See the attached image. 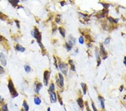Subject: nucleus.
Instances as JSON below:
<instances>
[{"label": "nucleus", "instance_id": "f257e3e1", "mask_svg": "<svg viewBox=\"0 0 126 111\" xmlns=\"http://www.w3.org/2000/svg\"><path fill=\"white\" fill-rule=\"evenodd\" d=\"M32 34L33 37L35 38V39L37 40V42L39 43L40 47L42 48H43V45L42 44L41 42V39H42V37H41V34H40V32L39 31L38 28H35L34 29V31L32 32Z\"/></svg>", "mask_w": 126, "mask_h": 111}, {"label": "nucleus", "instance_id": "f03ea898", "mask_svg": "<svg viewBox=\"0 0 126 111\" xmlns=\"http://www.w3.org/2000/svg\"><path fill=\"white\" fill-rule=\"evenodd\" d=\"M8 88H9L10 93L13 95V98H15L16 96H18L19 94L17 93V92L15 89V87H14V85L13 84V81L11 80H10L9 81V84H8Z\"/></svg>", "mask_w": 126, "mask_h": 111}, {"label": "nucleus", "instance_id": "7ed1b4c3", "mask_svg": "<svg viewBox=\"0 0 126 111\" xmlns=\"http://www.w3.org/2000/svg\"><path fill=\"white\" fill-rule=\"evenodd\" d=\"M59 68L62 73L64 75H66L68 70V66L66 63H60L58 65Z\"/></svg>", "mask_w": 126, "mask_h": 111}, {"label": "nucleus", "instance_id": "20e7f679", "mask_svg": "<svg viewBox=\"0 0 126 111\" xmlns=\"http://www.w3.org/2000/svg\"><path fill=\"white\" fill-rule=\"evenodd\" d=\"M50 78V72L46 70L44 72V83L46 86H48L49 84V79Z\"/></svg>", "mask_w": 126, "mask_h": 111}, {"label": "nucleus", "instance_id": "39448f33", "mask_svg": "<svg viewBox=\"0 0 126 111\" xmlns=\"http://www.w3.org/2000/svg\"><path fill=\"white\" fill-rule=\"evenodd\" d=\"M100 54L103 56V60H105L107 58V52L105 51V48L102 44L100 46Z\"/></svg>", "mask_w": 126, "mask_h": 111}, {"label": "nucleus", "instance_id": "423d86ee", "mask_svg": "<svg viewBox=\"0 0 126 111\" xmlns=\"http://www.w3.org/2000/svg\"><path fill=\"white\" fill-rule=\"evenodd\" d=\"M0 62H1V64L3 66H6L7 61L6 59L5 56L3 53H0Z\"/></svg>", "mask_w": 126, "mask_h": 111}, {"label": "nucleus", "instance_id": "0eeeda50", "mask_svg": "<svg viewBox=\"0 0 126 111\" xmlns=\"http://www.w3.org/2000/svg\"><path fill=\"white\" fill-rule=\"evenodd\" d=\"M50 94V99L52 103H56L57 101V95L55 92H49Z\"/></svg>", "mask_w": 126, "mask_h": 111}, {"label": "nucleus", "instance_id": "6e6552de", "mask_svg": "<svg viewBox=\"0 0 126 111\" xmlns=\"http://www.w3.org/2000/svg\"><path fill=\"white\" fill-rule=\"evenodd\" d=\"M77 103H78V106L79 107H80L81 109H84V106H85V104H84V102L82 98H79L76 100Z\"/></svg>", "mask_w": 126, "mask_h": 111}, {"label": "nucleus", "instance_id": "1a4fd4ad", "mask_svg": "<svg viewBox=\"0 0 126 111\" xmlns=\"http://www.w3.org/2000/svg\"><path fill=\"white\" fill-rule=\"evenodd\" d=\"M98 99L99 100V102H100V106H101V109H103V110H105V100H104V98L102 97L101 96L99 95V96H98Z\"/></svg>", "mask_w": 126, "mask_h": 111}, {"label": "nucleus", "instance_id": "9d476101", "mask_svg": "<svg viewBox=\"0 0 126 111\" xmlns=\"http://www.w3.org/2000/svg\"><path fill=\"white\" fill-rule=\"evenodd\" d=\"M59 76V81H60V87H63L64 86V78L63 75L61 73L58 74Z\"/></svg>", "mask_w": 126, "mask_h": 111}, {"label": "nucleus", "instance_id": "9b49d317", "mask_svg": "<svg viewBox=\"0 0 126 111\" xmlns=\"http://www.w3.org/2000/svg\"><path fill=\"white\" fill-rule=\"evenodd\" d=\"M76 38H74V37H72V36H70V37H68V43L69 44H70V45L72 46L73 45H75V43H76Z\"/></svg>", "mask_w": 126, "mask_h": 111}, {"label": "nucleus", "instance_id": "f8f14e48", "mask_svg": "<svg viewBox=\"0 0 126 111\" xmlns=\"http://www.w3.org/2000/svg\"><path fill=\"white\" fill-rule=\"evenodd\" d=\"M34 103H35V105H37V106H39L40 104H41L42 103V100L41 99H40L39 96H35V98H34Z\"/></svg>", "mask_w": 126, "mask_h": 111}, {"label": "nucleus", "instance_id": "ddd939ff", "mask_svg": "<svg viewBox=\"0 0 126 111\" xmlns=\"http://www.w3.org/2000/svg\"><path fill=\"white\" fill-rule=\"evenodd\" d=\"M16 49L17 50V51L21 52H24L25 50V48L23 47V46H21L20 44H17L16 46Z\"/></svg>", "mask_w": 126, "mask_h": 111}, {"label": "nucleus", "instance_id": "4468645a", "mask_svg": "<svg viewBox=\"0 0 126 111\" xmlns=\"http://www.w3.org/2000/svg\"><path fill=\"white\" fill-rule=\"evenodd\" d=\"M42 84L41 82H38L36 84V88H35V92L36 93H38L40 92V89H41L42 88Z\"/></svg>", "mask_w": 126, "mask_h": 111}, {"label": "nucleus", "instance_id": "2eb2a0df", "mask_svg": "<svg viewBox=\"0 0 126 111\" xmlns=\"http://www.w3.org/2000/svg\"><path fill=\"white\" fill-rule=\"evenodd\" d=\"M23 107L25 111H29V106L28 104V103L26 100H24L23 103Z\"/></svg>", "mask_w": 126, "mask_h": 111}, {"label": "nucleus", "instance_id": "dca6fc26", "mask_svg": "<svg viewBox=\"0 0 126 111\" xmlns=\"http://www.w3.org/2000/svg\"><path fill=\"white\" fill-rule=\"evenodd\" d=\"M81 88H82V91H83V93H84V95H86V92H87L86 84L85 83H84V82H81Z\"/></svg>", "mask_w": 126, "mask_h": 111}, {"label": "nucleus", "instance_id": "f3484780", "mask_svg": "<svg viewBox=\"0 0 126 111\" xmlns=\"http://www.w3.org/2000/svg\"><path fill=\"white\" fill-rule=\"evenodd\" d=\"M55 90V85L53 83H51L49 85V92H54Z\"/></svg>", "mask_w": 126, "mask_h": 111}, {"label": "nucleus", "instance_id": "a211bd4d", "mask_svg": "<svg viewBox=\"0 0 126 111\" xmlns=\"http://www.w3.org/2000/svg\"><path fill=\"white\" fill-rule=\"evenodd\" d=\"M58 31L60 32V34H61V35L62 36V37L64 38L65 36H66V35H65V31H64V30L63 29V28H62V27H60L58 28Z\"/></svg>", "mask_w": 126, "mask_h": 111}, {"label": "nucleus", "instance_id": "6ab92c4d", "mask_svg": "<svg viewBox=\"0 0 126 111\" xmlns=\"http://www.w3.org/2000/svg\"><path fill=\"white\" fill-rule=\"evenodd\" d=\"M68 63H70V64L71 65V70H72V71H75V64H74V63H73L72 61V60H69Z\"/></svg>", "mask_w": 126, "mask_h": 111}, {"label": "nucleus", "instance_id": "aec40b11", "mask_svg": "<svg viewBox=\"0 0 126 111\" xmlns=\"http://www.w3.org/2000/svg\"><path fill=\"white\" fill-rule=\"evenodd\" d=\"M79 43L81 44H84L85 40H84V37H83L82 36H80V37H79Z\"/></svg>", "mask_w": 126, "mask_h": 111}, {"label": "nucleus", "instance_id": "412c9836", "mask_svg": "<svg viewBox=\"0 0 126 111\" xmlns=\"http://www.w3.org/2000/svg\"><path fill=\"white\" fill-rule=\"evenodd\" d=\"M24 69H25V71L26 72H29L31 71V67L28 64H26V65L24 66Z\"/></svg>", "mask_w": 126, "mask_h": 111}, {"label": "nucleus", "instance_id": "4be33fe9", "mask_svg": "<svg viewBox=\"0 0 126 111\" xmlns=\"http://www.w3.org/2000/svg\"><path fill=\"white\" fill-rule=\"evenodd\" d=\"M66 46L67 50V51H70L71 49H72V46L70 45V44H69L68 43H66Z\"/></svg>", "mask_w": 126, "mask_h": 111}, {"label": "nucleus", "instance_id": "5701e85b", "mask_svg": "<svg viewBox=\"0 0 126 111\" xmlns=\"http://www.w3.org/2000/svg\"><path fill=\"white\" fill-rule=\"evenodd\" d=\"M2 110L3 111H9V108H8V107H7V104H4L2 106Z\"/></svg>", "mask_w": 126, "mask_h": 111}, {"label": "nucleus", "instance_id": "b1692460", "mask_svg": "<svg viewBox=\"0 0 126 111\" xmlns=\"http://www.w3.org/2000/svg\"><path fill=\"white\" fill-rule=\"evenodd\" d=\"M9 2L12 4V5L14 6H17L18 3L19 2V1H10Z\"/></svg>", "mask_w": 126, "mask_h": 111}, {"label": "nucleus", "instance_id": "393cba45", "mask_svg": "<svg viewBox=\"0 0 126 111\" xmlns=\"http://www.w3.org/2000/svg\"><path fill=\"white\" fill-rule=\"evenodd\" d=\"M5 71L4 68L2 67V66L0 65V74L1 75H3L4 73H5Z\"/></svg>", "mask_w": 126, "mask_h": 111}, {"label": "nucleus", "instance_id": "a878e982", "mask_svg": "<svg viewBox=\"0 0 126 111\" xmlns=\"http://www.w3.org/2000/svg\"><path fill=\"white\" fill-rule=\"evenodd\" d=\"M110 42V38H107L104 40V44H108Z\"/></svg>", "mask_w": 126, "mask_h": 111}, {"label": "nucleus", "instance_id": "bb28decb", "mask_svg": "<svg viewBox=\"0 0 126 111\" xmlns=\"http://www.w3.org/2000/svg\"><path fill=\"white\" fill-rule=\"evenodd\" d=\"M108 19H109V20H110V21L111 22H113V23H117V22H118V20H117L116 19H114L113 18L111 17H108Z\"/></svg>", "mask_w": 126, "mask_h": 111}, {"label": "nucleus", "instance_id": "cd10ccee", "mask_svg": "<svg viewBox=\"0 0 126 111\" xmlns=\"http://www.w3.org/2000/svg\"><path fill=\"white\" fill-rule=\"evenodd\" d=\"M91 107H92L93 110L94 111H97V109L96 107V106H95L94 103H91Z\"/></svg>", "mask_w": 126, "mask_h": 111}, {"label": "nucleus", "instance_id": "c85d7f7f", "mask_svg": "<svg viewBox=\"0 0 126 111\" xmlns=\"http://www.w3.org/2000/svg\"><path fill=\"white\" fill-rule=\"evenodd\" d=\"M53 60H54V64L55 66L57 68H58V64H57V60L55 57V56H53Z\"/></svg>", "mask_w": 126, "mask_h": 111}, {"label": "nucleus", "instance_id": "c756f323", "mask_svg": "<svg viewBox=\"0 0 126 111\" xmlns=\"http://www.w3.org/2000/svg\"><path fill=\"white\" fill-rule=\"evenodd\" d=\"M5 39V38L3 37L2 35H0V42L3 41V40H4Z\"/></svg>", "mask_w": 126, "mask_h": 111}, {"label": "nucleus", "instance_id": "7c9ffc66", "mask_svg": "<svg viewBox=\"0 0 126 111\" xmlns=\"http://www.w3.org/2000/svg\"><path fill=\"white\" fill-rule=\"evenodd\" d=\"M86 111H91L90 108H89V106H88V104H87V102H86Z\"/></svg>", "mask_w": 126, "mask_h": 111}, {"label": "nucleus", "instance_id": "2f4dec72", "mask_svg": "<svg viewBox=\"0 0 126 111\" xmlns=\"http://www.w3.org/2000/svg\"><path fill=\"white\" fill-rule=\"evenodd\" d=\"M15 22L16 23V24H17V27L18 28H20V24H19V21H17V20H15Z\"/></svg>", "mask_w": 126, "mask_h": 111}, {"label": "nucleus", "instance_id": "473e14b6", "mask_svg": "<svg viewBox=\"0 0 126 111\" xmlns=\"http://www.w3.org/2000/svg\"><path fill=\"white\" fill-rule=\"evenodd\" d=\"M123 88H124V86L123 85H122L121 86V88H120V92H122Z\"/></svg>", "mask_w": 126, "mask_h": 111}, {"label": "nucleus", "instance_id": "72a5a7b5", "mask_svg": "<svg viewBox=\"0 0 126 111\" xmlns=\"http://www.w3.org/2000/svg\"><path fill=\"white\" fill-rule=\"evenodd\" d=\"M47 111H50V107L48 108V109H47Z\"/></svg>", "mask_w": 126, "mask_h": 111}, {"label": "nucleus", "instance_id": "f704fd0d", "mask_svg": "<svg viewBox=\"0 0 126 111\" xmlns=\"http://www.w3.org/2000/svg\"><path fill=\"white\" fill-rule=\"evenodd\" d=\"M21 111H24V110H21Z\"/></svg>", "mask_w": 126, "mask_h": 111}, {"label": "nucleus", "instance_id": "c9c22d12", "mask_svg": "<svg viewBox=\"0 0 126 111\" xmlns=\"http://www.w3.org/2000/svg\"><path fill=\"white\" fill-rule=\"evenodd\" d=\"M0 15H1V12H0Z\"/></svg>", "mask_w": 126, "mask_h": 111}]
</instances>
